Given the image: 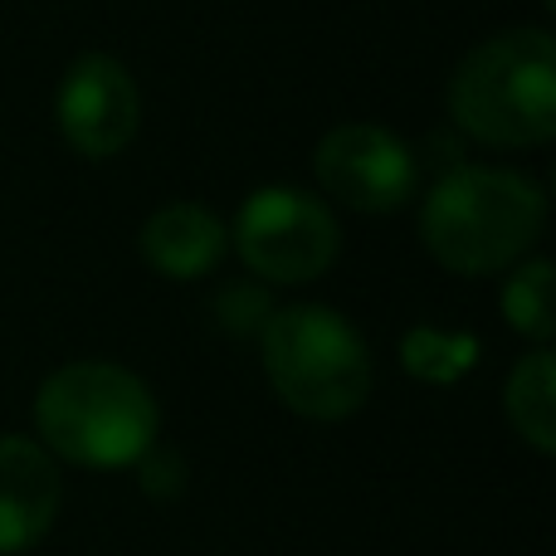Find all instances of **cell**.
<instances>
[{
	"label": "cell",
	"instance_id": "6da1fadb",
	"mask_svg": "<svg viewBox=\"0 0 556 556\" xmlns=\"http://www.w3.org/2000/svg\"><path fill=\"white\" fill-rule=\"evenodd\" d=\"M547 225V191L508 166H454L420 205V240L450 274L513 269Z\"/></svg>",
	"mask_w": 556,
	"mask_h": 556
},
{
	"label": "cell",
	"instance_id": "ba28073f",
	"mask_svg": "<svg viewBox=\"0 0 556 556\" xmlns=\"http://www.w3.org/2000/svg\"><path fill=\"white\" fill-rule=\"evenodd\" d=\"M64 479L54 454L29 434H0V556L29 552L59 518Z\"/></svg>",
	"mask_w": 556,
	"mask_h": 556
},
{
	"label": "cell",
	"instance_id": "7c38bea8",
	"mask_svg": "<svg viewBox=\"0 0 556 556\" xmlns=\"http://www.w3.org/2000/svg\"><path fill=\"white\" fill-rule=\"evenodd\" d=\"M503 323H508L513 332L532 337L538 346L552 342L556 307H552V264L547 260H528L508 274V283H503Z\"/></svg>",
	"mask_w": 556,
	"mask_h": 556
},
{
	"label": "cell",
	"instance_id": "277c9868",
	"mask_svg": "<svg viewBox=\"0 0 556 556\" xmlns=\"http://www.w3.org/2000/svg\"><path fill=\"white\" fill-rule=\"evenodd\" d=\"M260 356L274 395L303 420H346L371 395V346L323 303L274 307L260 332Z\"/></svg>",
	"mask_w": 556,
	"mask_h": 556
},
{
	"label": "cell",
	"instance_id": "8fae6325",
	"mask_svg": "<svg viewBox=\"0 0 556 556\" xmlns=\"http://www.w3.org/2000/svg\"><path fill=\"white\" fill-rule=\"evenodd\" d=\"M401 362L415 381L454 386L459 376H469L473 362H479V337L444 332V327H410L401 342Z\"/></svg>",
	"mask_w": 556,
	"mask_h": 556
},
{
	"label": "cell",
	"instance_id": "8992f818",
	"mask_svg": "<svg viewBox=\"0 0 556 556\" xmlns=\"http://www.w3.org/2000/svg\"><path fill=\"white\" fill-rule=\"evenodd\" d=\"M313 172L337 205L362 215L401 211L420 186V162L395 132L376 123H342L317 142Z\"/></svg>",
	"mask_w": 556,
	"mask_h": 556
},
{
	"label": "cell",
	"instance_id": "7a4b0ae2",
	"mask_svg": "<svg viewBox=\"0 0 556 556\" xmlns=\"http://www.w3.org/2000/svg\"><path fill=\"white\" fill-rule=\"evenodd\" d=\"M35 430L54 459L127 469L156 444L162 410L137 371L117 362H68L35 395Z\"/></svg>",
	"mask_w": 556,
	"mask_h": 556
},
{
	"label": "cell",
	"instance_id": "30bf717a",
	"mask_svg": "<svg viewBox=\"0 0 556 556\" xmlns=\"http://www.w3.org/2000/svg\"><path fill=\"white\" fill-rule=\"evenodd\" d=\"M503 410H508V425L538 454L556 450V362L547 346L528 352L513 366L508 386H503Z\"/></svg>",
	"mask_w": 556,
	"mask_h": 556
},
{
	"label": "cell",
	"instance_id": "3957f363",
	"mask_svg": "<svg viewBox=\"0 0 556 556\" xmlns=\"http://www.w3.org/2000/svg\"><path fill=\"white\" fill-rule=\"evenodd\" d=\"M450 113L483 147H542L556 137V45L547 29H503L459 59Z\"/></svg>",
	"mask_w": 556,
	"mask_h": 556
},
{
	"label": "cell",
	"instance_id": "4fadbf2b",
	"mask_svg": "<svg viewBox=\"0 0 556 556\" xmlns=\"http://www.w3.org/2000/svg\"><path fill=\"white\" fill-rule=\"evenodd\" d=\"M269 317H274V298L264 293L260 283H230L215 298V323L230 337H250V332L260 337Z\"/></svg>",
	"mask_w": 556,
	"mask_h": 556
},
{
	"label": "cell",
	"instance_id": "52a82bcc",
	"mask_svg": "<svg viewBox=\"0 0 556 556\" xmlns=\"http://www.w3.org/2000/svg\"><path fill=\"white\" fill-rule=\"evenodd\" d=\"M59 132L88 162H108L137 137V117H142V98L113 54H84L68 64L64 84L54 98Z\"/></svg>",
	"mask_w": 556,
	"mask_h": 556
},
{
	"label": "cell",
	"instance_id": "5b68a950",
	"mask_svg": "<svg viewBox=\"0 0 556 556\" xmlns=\"http://www.w3.org/2000/svg\"><path fill=\"white\" fill-rule=\"evenodd\" d=\"M235 250L264 283H313L342 250L332 211L298 186H260L235 215Z\"/></svg>",
	"mask_w": 556,
	"mask_h": 556
},
{
	"label": "cell",
	"instance_id": "9c48e42d",
	"mask_svg": "<svg viewBox=\"0 0 556 556\" xmlns=\"http://www.w3.org/2000/svg\"><path fill=\"white\" fill-rule=\"evenodd\" d=\"M137 244H142V260L152 274L176 278V283H191V278H205L225 260L230 230H225L220 215L205 211V205L172 201V205L147 215Z\"/></svg>",
	"mask_w": 556,
	"mask_h": 556
}]
</instances>
